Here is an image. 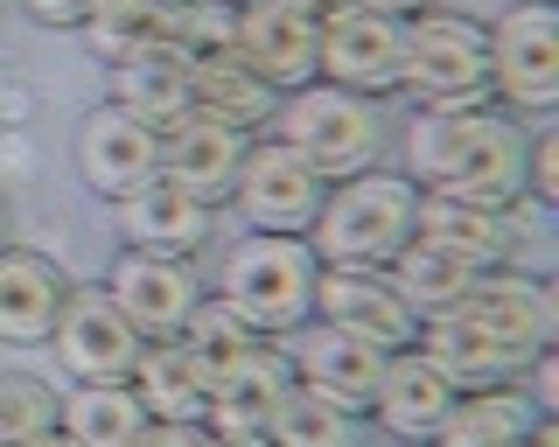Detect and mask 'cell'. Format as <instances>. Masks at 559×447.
I'll return each mask as SVG.
<instances>
[{"label":"cell","mask_w":559,"mask_h":447,"mask_svg":"<svg viewBox=\"0 0 559 447\" xmlns=\"http://www.w3.org/2000/svg\"><path fill=\"white\" fill-rule=\"evenodd\" d=\"M538 420V406L518 385H483V391H454L441 434L427 447H518L524 426Z\"/></svg>","instance_id":"26"},{"label":"cell","mask_w":559,"mask_h":447,"mask_svg":"<svg viewBox=\"0 0 559 447\" xmlns=\"http://www.w3.org/2000/svg\"><path fill=\"white\" fill-rule=\"evenodd\" d=\"M28 447H70V440L57 434V426H49V434H43V440H28Z\"/></svg>","instance_id":"40"},{"label":"cell","mask_w":559,"mask_h":447,"mask_svg":"<svg viewBox=\"0 0 559 447\" xmlns=\"http://www.w3.org/2000/svg\"><path fill=\"white\" fill-rule=\"evenodd\" d=\"M518 447H559V420H552V412H538V420L524 426V440H518Z\"/></svg>","instance_id":"36"},{"label":"cell","mask_w":559,"mask_h":447,"mask_svg":"<svg viewBox=\"0 0 559 447\" xmlns=\"http://www.w3.org/2000/svg\"><path fill=\"white\" fill-rule=\"evenodd\" d=\"M489 36V98L503 112H552L559 106V8L552 0H518L497 22H483Z\"/></svg>","instance_id":"6"},{"label":"cell","mask_w":559,"mask_h":447,"mask_svg":"<svg viewBox=\"0 0 559 447\" xmlns=\"http://www.w3.org/2000/svg\"><path fill=\"white\" fill-rule=\"evenodd\" d=\"M413 238L454 252L462 266L476 273H497V266H518V210H489V203H462V196H419V217H413Z\"/></svg>","instance_id":"20"},{"label":"cell","mask_w":559,"mask_h":447,"mask_svg":"<svg viewBox=\"0 0 559 447\" xmlns=\"http://www.w3.org/2000/svg\"><path fill=\"white\" fill-rule=\"evenodd\" d=\"M57 426V385L0 364V447H28Z\"/></svg>","instance_id":"30"},{"label":"cell","mask_w":559,"mask_h":447,"mask_svg":"<svg viewBox=\"0 0 559 447\" xmlns=\"http://www.w3.org/2000/svg\"><path fill=\"white\" fill-rule=\"evenodd\" d=\"M280 350H287L294 385L322 391V399H336L343 412H357V420H364V406H371V391H378V371H384V350H378V342L343 336V329H329V322L308 315L301 329L280 336Z\"/></svg>","instance_id":"13"},{"label":"cell","mask_w":559,"mask_h":447,"mask_svg":"<svg viewBox=\"0 0 559 447\" xmlns=\"http://www.w3.org/2000/svg\"><path fill=\"white\" fill-rule=\"evenodd\" d=\"M524 203H538V210L559 203V133L552 126L524 133Z\"/></svg>","instance_id":"33"},{"label":"cell","mask_w":559,"mask_h":447,"mask_svg":"<svg viewBox=\"0 0 559 447\" xmlns=\"http://www.w3.org/2000/svg\"><path fill=\"white\" fill-rule=\"evenodd\" d=\"M371 8H392V14H419V8H433V0H371Z\"/></svg>","instance_id":"37"},{"label":"cell","mask_w":559,"mask_h":447,"mask_svg":"<svg viewBox=\"0 0 559 447\" xmlns=\"http://www.w3.org/2000/svg\"><path fill=\"white\" fill-rule=\"evenodd\" d=\"M419 217V189L399 168H364L322 189V210L308 224V252L322 266H384L399 245L413 238Z\"/></svg>","instance_id":"3"},{"label":"cell","mask_w":559,"mask_h":447,"mask_svg":"<svg viewBox=\"0 0 559 447\" xmlns=\"http://www.w3.org/2000/svg\"><path fill=\"white\" fill-rule=\"evenodd\" d=\"M182 342H189V350H197L203 357V364H210V377H217L224 364H231V357H245V350H252V329H245V322L231 315V307H224L217 294H203L197 307H189V322H182Z\"/></svg>","instance_id":"31"},{"label":"cell","mask_w":559,"mask_h":447,"mask_svg":"<svg viewBox=\"0 0 559 447\" xmlns=\"http://www.w3.org/2000/svg\"><path fill=\"white\" fill-rule=\"evenodd\" d=\"M0 245H14V217H8V203H0Z\"/></svg>","instance_id":"39"},{"label":"cell","mask_w":559,"mask_h":447,"mask_svg":"<svg viewBox=\"0 0 559 447\" xmlns=\"http://www.w3.org/2000/svg\"><path fill=\"white\" fill-rule=\"evenodd\" d=\"M357 412H343L336 399H322V391L308 385H287L266 420V447H357Z\"/></svg>","instance_id":"29"},{"label":"cell","mask_w":559,"mask_h":447,"mask_svg":"<svg viewBox=\"0 0 559 447\" xmlns=\"http://www.w3.org/2000/svg\"><path fill=\"white\" fill-rule=\"evenodd\" d=\"M399 176L419 196H462L489 210H524V126L503 106L413 112L399 133Z\"/></svg>","instance_id":"1"},{"label":"cell","mask_w":559,"mask_h":447,"mask_svg":"<svg viewBox=\"0 0 559 447\" xmlns=\"http://www.w3.org/2000/svg\"><path fill=\"white\" fill-rule=\"evenodd\" d=\"M294 385L287 350L273 336H259L245 357H231L210 377V406H203V434L210 440H238V447H266V420L280 406V391Z\"/></svg>","instance_id":"11"},{"label":"cell","mask_w":559,"mask_h":447,"mask_svg":"<svg viewBox=\"0 0 559 447\" xmlns=\"http://www.w3.org/2000/svg\"><path fill=\"white\" fill-rule=\"evenodd\" d=\"M399 49H406V14L371 8V0H343V8L322 14L314 77L343 84L357 98H392L399 92Z\"/></svg>","instance_id":"7"},{"label":"cell","mask_w":559,"mask_h":447,"mask_svg":"<svg viewBox=\"0 0 559 447\" xmlns=\"http://www.w3.org/2000/svg\"><path fill=\"white\" fill-rule=\"evenodd\" d=\"M133 399L147 406V420H182V426H203V406H210V364L189 350L182 336H162V342H140V364H133Z\"/></svg>","instance_id":"22"},{"label":"cell","mask_w":559,"mask_h":447,"mask_svg":"<svg viewBox=\"0 0 559 447\" xmlns=\"http://www.w3.org/2000/svg\"><path fill=\"white\" fill-rule=\"evenodd\" d=\"M78 28L98 63H127L140 49L175 43V0H92V14Z\"/></svg>","instance_id":"28"},{"label":"cell","mask_w":559,"mask_h":447,"mask_svg":"<svg viewBox=\"0 0 559 447\" xmlns=\"http://www.w3.org/2000/svg\"><path fill=\"white\" fill-rule=\"evenodd\" d=\"M210 447H238V440H210Z\"/></svg>","instance_id":"41"},{"label":"cell","mask_w":559,"mask_h":447,"mask_svg":"<svg viewBox=\"0 0 559 447\" xmlns=\"http://www.w3.org/2000/svg\"><path fill=\"white\" fill-rule=\"evenodd\" d=\"M133 447H210V434L203 426H182V420H147V434Z\"/></svg>","instance_id":"35"},{"label":"cell","mask_w":559,"mask_h":447,"mask_svg":"<svg viewBox=\"0 0 559 447\" xmlns=\"http://www.w3.org/2000/svg\"><path fill=\"white\" fill-rule=\"evenodd\" d=\"M314 43H322V14L294 8V0H238V63L266 77L273 92H301L314 84Z\"/></svg>","instance_id":"14"},{"label":"cell","mask_w":559,"mask_h":447,"mask_svg":"<svg viewBox=\"0 0 559 447\" xmlns=\"http://www.w3.org/2000/svg\"><path fill=\"white\" fill-rule=\"evenodd\" d=\"M294 8H308V14H329V8H343V0H294Z\"/></svg>","instance_id":"38"},{"label":"cell","mask_w":559,"mask_h":447,"mask_svg":"<svg viewBox=\"0 0 559 447\" xmlns=\"http://www.w3.org/2000/svg\"><path fill=\"white\" fill-rule=\"evenodd\" d=\"M78 176H84V189H92V196H105V203L133 196L140 182L162 176V133H154L147 119L119 112L112 98H105V106L84 112V126H78Z\"/></svg>","instance_id":"15"},{"label":"cell","mask_w":559,"mask_h":447,"mask_svg":"<svg viewBox=\"0 0 559 447\" xmlns=\"http://www.w3.org/2000/svg\"><path fill=\"white\" fill-rule=\"evenodd\" d=\"M245 147H252V133H238V126H224V119H210V112L189 106L182 119H168V126H162V182L203 196L210 210H224Z\"/></svg>","instance_id":"17"},{"label":"cell","mask_w":559,"mask_h":447,"mask_svg":"<svg viewBox=\"0 0 559 447\" xmlns=\"http://www.w3.org/2000/svg\"><path fill=\"white\" fill-rule=\"evenodd\" d=\"M448 406H454L448 371L427 364L419 350H392L384 371H378V391H371V406H364V420H378L392 440H419V447H427L433 434H441Z\"/></svg>","instance_id":"19"},{"label":"cell","mask_w":559,"mask_h":447,"mask_svg":"<svg viewBox=\"0 0 559 447\" xmlns=\"http://www.w3.org/2000/svg\"><path fill=\"white\" fill-rule=\"evenodd\" d=\"M105 294L112 307L140 329V342H162V336H182L189 307L203 301V280L189 259H168V252H119L112 273H105Z\"/></svg>","instance_id":"12"},{"label":"cell","mask_w":559,"mask_h":447,"mask_svg":"<svg viewBox=\"0 0 559 447\" xmlns=\"http://www.w3.org/2000/svg\"><path fill=\"white\" fill-rule=\"evenodd\" d=\"M413 350L427 357V364H441L454 391H483V385H518V371L532 364V357H524L518 342H503L497 329H489V322H476V315H468L462 301H454V307H441V315H427V322H419Z\"/></svg>","instance_id":"16"},{"label":"cell","mask_w":559,"mask_h":447,"mask_svg":"<svg viewBox=\"0 0 559 447\" xmlns=\"http://www.w3.org/2000/svg\"><path fill=\"white\" fill-rule=\"evenodd\" d=\"M308 315L329 322V329H343V336L378 342L384 357L413 350V336H419V315L392 294L384 266H322L314 273V307Z\"/></svg>","instance_id":"10"},{"label":"cell","mask_w":559,"mask_h":447,"mask_svg":"<svg viewBox=\"0 0 559 447\" xmlns=\"http://www.w3.org/2000/svg\"><path fill=\"white\" fill-rule=\"evenodd\" d=\"M384 280H392V294L413 307L419 322L427 315H441V307H454L468 294V280H476V266H462L454 252L441 245H427V238H406V245L384 259Z\"/></svg>","instance_id":"27"},{"label":"cell","mask_w":559,"mask_h":447,"mask_svg":"<svg viewBox=\"0 0 559 447\" xmlns=\"http://www.w3.org/2000/svg\"><path fill=\"white\" fill-rule=\"evenodd\" d=\"M314 273L322 259L308 252V238H280V231H245L231 252H224V280L217 301L231 307L252 336H287L308 322L314 307Z\"/></svg>","instance_id":"5"},{"label":"cell","mask_w":559,"mask_h":447,"mask_svg":"<svg viewBox=\"0 0 559 447\" xmlns=\"http://www.w3.org/2000/svg\"><path fill=\"white\" fill-rule=\"evenodd\" d=\"M119 210V238H127L133 252H168V259H197V252L217 238V210H210L203 196H189V189L175 182H140L133 196L112 203Z\"/></svg>","instance_id":"18"},{"label":"cell","mask_w":559,"mask_h":447,"mask_svg":"<svg viewBox=\"0 0 559 447\" xmlns=\"http://www.w3.org/2000/svg\"><path fill=\"white\" fill-rule=\"evenodd\" d=\"M322 176L301 161L294 147H280L273 133H252L238 161V182H231V210L245 217V231H280V238H308L314 210H322Z\"/></svg>","instance_id":"8"},{"label":"cell","mask_w":559,"mask_h":447,"mask_svg":"<svg viewBox=\"0 0 559 447\" xmlns=\"http://www.w3.org/2000/svg\"><path fill=\"white\" fill-rule=\"evenodd\" d=\"M22 14H35L43 28H78L84 14H92V0H14Z\"/></svg>","instance_id":"34"},{"label":"cell","mask_w":559,"mask_h":447,"mask_svg":"<svg viewBox=\"0 0 559 447\" xmlns=\"http://www.w3.org/2000/svg\"><path fill=\"white\" fill-rule=\"evenodd\" d=\"M105 71H112V106H119V112H133V119H147L154 133H162L168 119H182V112H189V57H182L175 43L140 49V57L105 63Z\"/></svg>","instance_id":"23"},{"label":"cell","mask_w":559,"mask_h":447,"mask_svg":"<svg viewBox=\"0 0 559 447\" xmlns=\"http://www.w3.org/2000/svg\"><path fill=\"white\" fill-rule=\"evenodd\" d=\"M70 294L63 266L28 245H0V342H49Z\"/></svg>","instance_id":"21"},{"label":"cell","mask_w":559,"mask_h":447,"mask_svg":"<svg viewBox=\"0 0 559 447\" xmlns=\"http://www.w3.org/2000/svg\"><path fill=\"white\" fill-rule=\"evenodd\" d=\"M189 106L210 112V119H224V126H238V133H266L280 92L266 77L245 71L238 49H224V57H197V63H189Z\"/></svg>","instance_id":"24"},{"label":"cell","mask_w":559,"mask_h":447,"mask_svg":"<svg viewBox=\"0 0 559 447\" xmlns=\"http://www.w3.org/2000/svg\"><path fill=\"white\" fill-rule=\"evenodd\" d=\"M49 342H57V364L70 385H127L140 364V329L112 307L105 287H70Z\"/></svg>","instance_id":"9"},{"label":"cell","mask_w":559,"mask_h":447,"mask_svg":"<svg viewBox=\"0 0 559 447\" xmlns=\"http://www.w3.org/2000/svg\"><path fill=\"white\" fill-rule=\"evenodd\" d=\"M57 434L70 447H133L147 434V406L133 385H70L57 391Z\"/></svg>","instance_id":"25"},{"label":"cell","mask_w":559,"mask_h":447,"mask_svg":"<svg viewBox=\"0 0 559 447\" xmlns=\"http://www.w3.org/2000/svg\"><path fill=\"white\" fill-rule=\"evenodd\" d=\"M266 133H273L280 147L301 154V161H308L322 182L364 176V168H378L384 147H392V126H384L378 98H357V92L322 84V77L301 84V92H280Z\"/></svg>","instance_id":"2"},{"label":"cell","mask_w":559,"mask_h":447,"mask_svg":"<svg viewBox=\"0 0 559 447\" xmlns=\"http://www.w3.org/2000/svg\"><path fill=\"white\" fill-rule=\"evenodd\" d=\"M238 43V0H175V49L189 63L224 57Z\"/></svg>","instance_id":"32"},{"label":"cell","mask_w":559,"mask_h":447,"mask_svg":"<svg viewBox=\"0 0 559 447\" xmlns=\"http://www.w3.org/2000/svg\"><path fill=\"white\" fill-rule=\"evenodd\" d=\"M399 92L419 112H476L489 98V36L476 14L454 8H419L406 14V49H399Z\"/></svg>","instance_id":"4"},{"label":"cell","mask_w":559,"mask_h":447,"mask_svg":"<svg viewBox=\"0 0 559 447\" xmlns=\"http://www.w3.org/2000/svg\"><path fill=\"white\" fill-rule=\"evenodd\" d=\"M0 14H8V0H0Z\"/></svg>","instance_id":"42"}]
</instances>
